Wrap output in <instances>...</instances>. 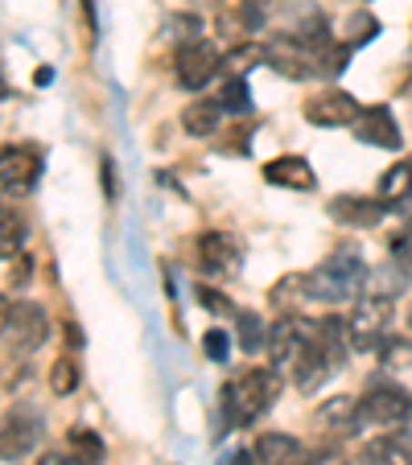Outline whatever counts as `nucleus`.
<instances>
[{"label":"nucleus","mask_w":412,"mask_h":465,"mask_svg":"<svg viewBox=\"0 0 412 465\" xmlns=\"http://www.w3.org/2000/svg\"><path fill=\"white\" fill-rule=\"evenodd\" d=\"M276 395H281V375L272 367H252L223 387V416L236 429H247L276 404Z\"/></svg>","instance_id":"obj_1"},{"label":"nucleus","mask_w":412,"mask_h":465,"mask_svg":"<svg viewBox=\"0 0 412 465\" xmlns=\"http://www.w3.org/2000/svg\"><path fill=\"white\" fill-rule=\"evenodd\" d=\"M363 281H367V260L355 243H342L330 252V260L314 272V301H347L359 297Z\"/></svg>","instance_id":"obj_2"},{"label":"nucleus","mask_w":412,"mask_h":465,"mask_svg":"<svg viewBox=\"0 0 412 465\" xmlns=\"http://www.w3.org/2000/svg\"><path fill=\"white\" fill-rule=\"evenodd\" d=\"M392 338V297H363L347 317V346L371 354Z\"/></svg>","instance_id":"obj_3"},{"label":"nucleus","mask_w":412,"mask_h":465,"mask_svg":"<svg viewBox=\"0 0 412 465\" xmlns=\"http://www.w3.org/2000/svg\"><path fill=\"white\" fill-rule=\"evenodd\" d=\"M412 416V395L404 387H371L359 400V424H376V429H392Z\"/></svg>","instance_id":"obj_4"},{"label":"nucleus","mask_w":412,"mask_h":465,"mask_svg":"<svg viewBox=\"0 0 412 465\" xmlns=\"http://www.w3.org/2000/svg\"><path fill=\"white\" fill-rule=\"evenodd\" d=\"M5 338H9V346L21 354L37 351V346L50 338V317H45V309L34 305V301H13V313H9V322H5Z\"/></svg>","instance_id":"obj_5"},{"label":"nucleus","mask_w":412,"mask_h":465,"mask_svg":"<svg viewBox=\"0 0 412 465\" xmlns=\"http://www.w3.org/2000/svg\"><path fill=\"white\" fill-rule=\"evenodd\" d=\"M42 440V416L37 412H9L0 420V461H21V457L34 453V445Z\"/></svg>","instance_id":"obj_6"},{"label":"nucleus","mask_w":412,"mask_h":465,"mask_svg":"<svg viewBox=\"0 0 412 465\" xmlns=\"http://www.w3.org/2000/svg\"><path fill=\"white\" fill-rule=\"evenodd\" d=\"M264 62L276 66L285 79H297V83L322 74V58H317L314 50H306L297 37H276V42H268L264 45Z\"/></svg>","instance_id":"obj_7"},{"label":"nucleus","mask_w":412,"mask_h":465,"mask_svg":"<svg viewBox=\"0 0 412 465\" xmlns=\"http://www.w3.org/2000/svg\"><path fill=\"white\" fill-rule=\"evenodd\" d=\"M219 66H223V58L215 54V45H206V42H186L174 58L177 83H182L186 91H202L219 74Z\"/></svg>","instance_id":"obj_8"},{"label":"nucleus","mask_w":412,"mask_h":465,"mask_svg":"<svg viewBox=\"0 0 412 465\" xmlns=\"http://www.w3.org/2000/svg\"><path fill=\"white\" fill-rule=\"evenodd\" d=\"M306 120L317 128H347V124L359 120V99L351 91H317L314 99H306Z\"/></svg>","instance_id":"obj_9"},{"label":"nucleus","mask_w":412,"mask_h":465,"mask_svg":"<svg viewBox=\"0 0 412 465\" xmlns=\"http://www.w3.org/2000/svg\"><path fill=\"white\" fill-rule=\"evenodd\" d=\"M37 173H42V153L29 149V144H9L0 149V185L5 190H34L37 185Z\"/></svg>","instance_id":"obj_10"},{"label":"nucleus","mask_w":412,"mask_h":465,"mask_svg":"<svg viewBox=\"0 0 412 465\" xmlns=\"http://www.w3.org/2000/svg\"><path fill=\"white\" fill-rule=\"evenodd\" d=\"M355 141L371 144V149H400L404 132L387 107H367V112H359V120H355Z\"/></svg>","instance_id":"obj_11"},{"label":"nucleus","mask_w":412,"mask_h":465,"mask_svg":"<svg viewBox=\"0 0 412 465\" xmlns=\"http://www.w3.org/2000/svg\"><path fill=\"white\" fill-rule=\"evenodd\" d=\"M198 268L206 276H236L239 272V247L223 231H202L198 235Z\"/></svg>","instance_id":"obj_12"},{"label":"nucleus","mask_w":412,"mask_h":465,"mask_svg":"<svg viewBox=\"0 0 412 465\" xmlns=\"http://www.w3.org/2000/svg\"><path fill=\"white\" fill-rule=\"evenodd\" d=\"M384 214H387V203H379V198H359V193H338L330 203V219L338 223V227H351V231L376 227Z\"/></svg>","instance_id":"obj_13"},{"label":"nucleus","mask_w":412,"mask_h":465,"mask_svg":"<svg viewBox=\"0 0 412 465\" xmlns=\"http://www.w3.org/2000/svg\"><path fill=\"white\" fill-rule=\"evenodd\" d=\"M252 457L256 465H309V449L289 432H260Z\"/></svg>","instance_id":"obj_14"},{"label":"nucleus","mask_w":412,"mask_h":465,"mask_svg":"<svg viewBox=\"0 0 412 465\" xmlns=\"http://www.w3.org/2000/svg\"><path fill=\"white\" fill-rule=\"evenodd\" d=\"M264 182L281 185V190H314L317 177H314V165H309L306 157L285 153V157H272L268 165H264Z\"/></svg>","instance_id":"obj_15"},{"label":"nucleus","mask_w":412,"mask_h":465,"mask_svg":"<svg viewBox=\"0 0 412 465\" xmlns=\"http://www.w3.org/2000/svg\"><path fill=\"white\" fill-rule=\"evenodd\" d=\"M268 301H272V309L276 313H297L306 301H314V272H289V276H281V281L272 284V292H268Z\"/></svg>","instance_id":"obj_16"},{"label":"nucleus","mask_w":412,"mask_h":465,"mask_svg":"<svg viewBox=\"0 0 412 465\" xmlns=\"http://www.w3.org/2000/svg\"><path fill=\"white\" fill-rule=\"evenodd\" d=\"M314 424L322 432H351L355 424H359V400H351V395H334V400H326L322 408L314 412Z\"/></svg>","instance_id":"obj_17"},{"label":"nucleus","mask_w":412,"mask_h":465,"mask_svg":"<svg viewBox=\"0 0 412 465\" xmlns=\"http://www.w3.org/2000/svg\"><path fill=\"white\" fill-rule=\"evenodd\" d=\"M363 465H412V440L408 437H376L363 445Z\"/></svg>","instance_id":"obj_18"},{"label":"nucleus","mask_w":412,"mask_h":465,"mask_svg":"<svg viewBox=\"0 0 412 465\" xmlns=\"http://www.w3.org/2000/svg\"><path fill=\"white\" fill-rule=\"evenodd\" d=\"M219 120H223V104H215V99H194L182 112V128L190 132V136H215Z\"/></svg>","instance_id":"obj_19"},{"label":"nucleus","mask_w":412,"mask_h":465,"mask_svg":"<svg viewBox=\"0 0 412 465\" xmlns=\"http://www.w3.org/2000/svg\"><path fill=\"white\" fill-rule=\"evenodd\" d=\"M66 445H71V453L87 465L104 461V437H99L95 429H87V424H75V429L66 432Z\"/></svg>","instance_id":"obj_20"},{"label":"nucleus","mask_w":412,"mask_h":465,"mask_svg":"<svg viewBox=\"0 0 412 465\" xmlns=\"http://www.w3.org/2000/svg\"><path fill=\"white\" fill-rule=\"evenodd\" d=\"M256 62H264V45L260 42H247V45H236V50H227V58H223V71H227V79H244Z\"/></svg>","instance_id":"obj_21"},{"label":"nucleus","mask_w":412,"mask_h":465,"mask_svg":"<svg viewBox=\"0 0 412 465\" xmlns=\"http://www.w3.org/2000/svg\"><path fill=\"white\" fill-rule=\"evenodd\" d=\"M236 325H239V346H244L247 354H256L260 346H268V334H264V317L260 313H252V309H239Z\"/></svg>","instance_id":"obj_22"},{"label":"nucleus","mask_w":412,"mask_h":465,"mask_svg":"<svg viewBox=\"0 0 412 465\" xmlns=\"http://www.w3.org/2000/svg\"><path fill=\"white\" fill-rule=\"evenodd\" d=\"M408 193H412V161L408 165H392L379 177V198H384V203H400Z\"/></svg>","instance_id":"obj_23"},{"label":"nucleus","mask_w":412,"mask_h":465,"mask_svg":"<svg viewBox=\"0 0 412 465\" xmlns=\"http://www.w3.org/2000/svg\"><path fill=\"white\" fill-rule=\"evenodd\" d=\"M376 34H379V17L371 9H355L351 17H347V45H367V42H376Z\"/></svg>","instance_id":"obj_24"},{"label":"nucleus","mask_w":412,"mask_h":465,"mask_svg":"<svg viewBox=\"0 0 412 465\" xmlns=\"http://www.w3.org/2000/svg\"><path fill=\"white\" fill-rule=\"evenodd\" d=\"M25 243V223L17 214H0V260H17Z\"/></svg>","instance_id":"obj_25"},{"label":"nucleus","mask_w":412,"mask_h":465,"mask_svg":"<svg viewBox=\"0 0 412 465\" xmlns=\"http://www.w3.org/2000/svg\"><path fill=\"white\" fill-rule=\"evenodd\" d=\"M75 387H79V362H75V354H62V359H54V367H50V391L71 395Z\"/></svg>","instance_id":"obj_26"},{"label":"nucleus","mask_w":412,"mask_h":465,"mask_svg":"<svg viewBox=\"0 0 412 465\" xmlns=\"http://www.w3.org/2000/svg\"><path fill=\"white\" fill-rule=\"evenodd\" d=\"M219 104H223V112H247L252 107V91H247V83L244 79H227V87L219 91Z\"/></svg>","instance_id":"obj_27"},{"label":"nucleus","mask_w":412,"mask_h":465,"mask_svg":"<svg viewBox=\"0 0 412 465\" xmlns=\"http://www.w3.org/2000/svg\"><path fill=\"white\" fill-rule=\"evenodd\" d=\"M379 359H384L387 367H412V342L408 338H387V342L379 346Z\"/></svg>","instance_id":"obj_28"},{"label":"nucleus","mask_w":412,"mask_h":465,"mask_svg":"<svg viewBox=\"0 0 412 465\" xmlns=\"http://www.w3.org/2000/svg\"><path fill=\"white\" fill-rule=\"evenodd\" d=\"M202 351H206V359H211V362L227 359V351H231L227 330H206V334H202Z\"/></svg>","instance_id":"obj_29"},{"label":"nucleus","mask_w":412,"mask_h":465,"mask_svg":"<svg viewBox=\"0 0 412 465\" xmlns=\"http://www.w3.org/2000/svg\"><path fill=\"white\" fill-rule=\"evenodd\" d=\"M198 305L211 309V313H231V301H223V292L211 284H198Z\"/></svg>","instance_id":"obj_30"},{"label":"nucleus","mask_w":412,"mask_h":465,"mask_svg":"<svg viewBox=\"0 0 412 465\" xmlns=\"http://www.w3.org/2000/svg\"><path fill=\"white\" fill-rule=\"evenodd\" d=\"M309 465H351V457L342 453V445H322L309 453Z\"/></svg>","instance_id":"obj_31"},{"label":"nucleus","mask_w":412,"mask_h":465,"mask_svg":"<svg viewBox=\"0 0 412 465\" xmlns=\"http://www.w3.org/2000/svg\"><path fill=\"white\" fill-rule=\"evenodd\" d=\"M166 25L174 29V34H169V37H182V42H198V37H194V34H198V29H202V21H198V17H169Z\"/></svg>","instance_id":"obj_32"},{"label":"nucleus","mask_w":412,"mask_h":465,"mask_svg":"<svg viewBox=\"0 0 412 465\" xmlns=\"http://www.w3.org/2000/svg\"><path fill=\"white\" fill-rule=\"evenodd\" d=\"M276 9V0H244V13H247V21H264V13H272Z\"/></svg>","instance_id":"obj_33"},{"label":"nucleus","mask_w":412,"mask_h":465,"mask_svg":"<svg viewBox=\"0 0 412 465\" xmlns=\"http://www.w3.org/2000/svg\"><path fill=\"white\" fill-rule=\"evenodd\" d=\"M99 173H104V193H107V203H116V169H112V157H104L99 161Z\"/></svg>","instance_id":"obj_34"},{"label":"nucleus","mask_w":412,"mask_h":465,"mask_svg":"<svg viewBox=\"0 0 412 465\" xmlns=\"http://www.w3.org/2000/svg\"><path fill=\"white\" fill-rule=\"evenodd\" d=\"M62 334H66V342H71L75 351H79V346H83V334H79V325H62Z\"/></svg>","instance_id":"obj_35"},{"label":"nucleus","mask_w":412,"mask_h":465,"mask_svg":"<svg viewBox=\"0 0 412 465\" xmlns=\"http://www.w3.org/2000/svg\"><path fill=\"white\" fill-rule=\"evenodd\" d=\"M9 313H13V301L0 292V330H5V322H9Z\"/></svg>","instance_id":"obj_36"},{"label":"nucleus","mask_w":412,"mask_h":465,"mask_svg":"<svg viewBox=\"0 0 412 465\" xmlns=\"http://www.w3.org/2000/svg\"><path fill=\"white\" fill-rule=\"evenodd\" d=\"M66 465H87V461H79V457H75V453H71V461H66Z\"/></svg>","instance_id":"obj_37"},{"label":"nucleus","mask_w":412,"mask_h":465,"mask_svg":"<svg viewBox=\"0 0 412 465\" xmlns=\"http://www.w3.org/2000/svg\"><path fill=\"white\" fill-rule=\"evenodd\" d=\"M0 95H5V74H0Z\"/></svg>","instance_id":"obj_38"},{"label":"nucleus","mask_w":412,"mask_h":465,"mask_svg":"<svg viewBox=\"0 0 412 465\" xmlns=\"http://www.w3.org/2000/svg\"><path fill=\"white\" fill-rule=\"evenodd\" d=\"M408 322H412V313H408Z\"/></svg>","instance_id":"obj_39"}]
</instances>
